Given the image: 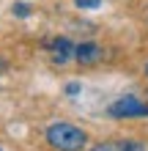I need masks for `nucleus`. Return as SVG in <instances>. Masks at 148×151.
<instances>
[{
  "mask_svg": "<svg viewBox=\"0 0 148 151\" xmlns=\"http://www.w3.org/2000/svg\"><path fill=\"white\" fill-rule=\"evenodd\" d=\"M11 14H14V17H28L30 8L25 6V3H14V6H11Z\"/></svg>",
  "mask_w": 148,
  "mask_h": 151,
  "instance_id": "obj_6",
  "label": "nucleus"
},
{
  "mask_svg": "<svg viewBox=\"0 0 148 151\" xmlns=\"http://www.w3.org/2000/svg\"><path fill=\"white\" fill-rule=\"evenodd\" d=\"M3 72H6V60L0 58V74H3Z\"/></svg>",
  "mask_w": 148,
  "mask_h": 151,
  "instance_id": "obj_8",
  "label": "nucleus"
},
{
  "mask_svg": "<svg viewBox=\"0 0 148 151\" xmlns=\"http://www.w3.org/2000/svg\"><path fill=\"white\" fill-rule=\"evenodd\" d=\"M74 60L77 63H96V60H102V47L93 41H85V44H77L74 47Z\"/></svg>",
  "mask_w": 148,
  "mask_h": 151,
  "instance_id": "obj_4",
  "label": "nucleus"
},
{
  "mask_svg": "<svg viewBox=\"0 0 148 151\" xmlns=\"http://www.w3.org/2000/svg\"><path fill=\"white\" fill-rule=\"evenodd\" d=\"M110 115L112 118H140V115H148V104L137 96H121L110 104Z\"/></svg>",
  "mask_w": 148,
  "mask_h": 151,
  "instance_id": "obj_2",
  "label": "nucleus"
},
{
  "mask_svg": "<svg viewBox=\"0 0 148 151\" xmlns=\"http://www.w3.org/2000/svg\"><path fill=\"white\" fill-rule=\"evenodd\" d=\"M91 151H145L140 140H107V143H96Z\"/></svg>",
  "mask_w": 148,
  "mask_h": 151,
  "instance_id": "obj_5",
  "label": "nucleus"
},
{
  "mask_svg": "<svg viewBox=\"0 0 148 151\" xmlns=\"http://www.w3.org/2000/svg\"><path fill=\"white\" fill-rule=\"evenodd\" d=\"M0 151H3V148H0Z\"/></svg>",
  "mask_w": 148,
  "mask_h": 151,
  "instance_id": "obj_10",
  "label": "nucleus"
},
{
  "mask_svg": "<svg viewBox=\"0 0 148 151\" xmlns=\"http://www.w3.org/2000/svg\"><path fill=\"white\" fill-rule=\"evenodd\" d=\"M145 74H148V63H145Z\"/></svg>",
  "mask_w": 148,
  "mask_h": 151,
  "instance_id": "obj_9",
  "label": "nucleus"
},
{
  "mask_svg": "<svg viewBox=\"0 0 148 151\" xmlns=\"http://www.w3.org/2000/svg\"><path fill=\"white\" fill-rule=\"evenodd\" d=\"M74 47L77 44H71L69 39L58 36L49 41V52H52V60L55 63H69V60H74Z\"/></svg>",
  "mask_w": 148,
  "mask_h": 151,
  "instance_id": "obj_3",
  "label": "nucleus"
},
{
  "mask_svg": "<svg viewBox=\"0 0 148 151\" xmlns=\"http://www.w3.org/2000/svg\"><path fill=\"white\" fill-rule=\"evenodd\" d=\"M47 143L55 151H82L88 146V135L69 121H55L47 127Z\"/></svg>",
  "mask_w": 148,
  "mask_h": 151,
  "instance_id": "obj_1",
  "label": "nucleus"
},
{
  "mask_svg": "<svg viewBox=\"0 0 148 151\" xmlns=\"http://www.w3.org/2000/svg\"><path fill=\"white\" fill-rule=\"evenodd\" d=\"M80 8H99L102 6V0H74Z\"/></svg>",
  "mask_w": 148,
  "mask_h": 151,
  "instance_id": "obj_7",
  "label": "nucleus"
}]
</instances>
